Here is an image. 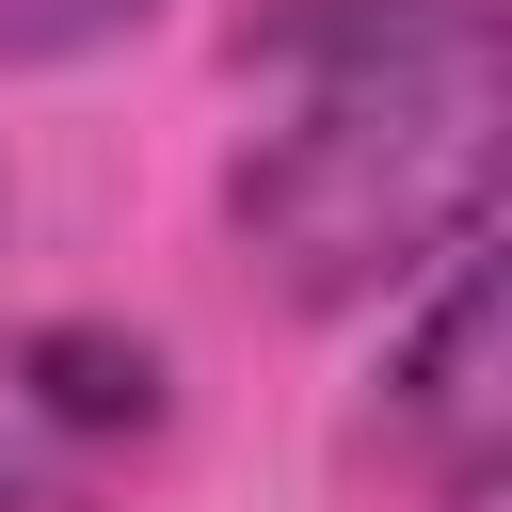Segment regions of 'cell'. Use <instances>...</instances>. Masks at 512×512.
I'll return each instance as SVG.
<instances>
[{"label": "cell", "mask_w": 512, "mask_h": 512, "mask_svg": "<svg viewBox=\"0 0 512 512\" xmlns=\"http://www.w3.org/2000/svg\"><path fill=\"white\" fill-rule=\"evenodd\" d=\"M272 112L224 176L240 256L288 304L416 288L496 192V0H288Z\"/></svg>", "instance_id": "1"}, {"label": "cell", "mask_w": 512, "mask_h": 512, "mask_svg": "<svg viewBox=\"0 0 512 512\" xmlns=\"http://www.w3.org/2000/svg\"><path fill=\"white\" fill-rule=\"evenodd\" d=\"M160 416H176V384L144 336H112V320L0 336V512H96L160 448Z\"/></svg>", "instance_id": "2"}, {"label": "cell", "mask_w": 512, "mask_h": 512, "mask_svg": "<svg viewBox=\"0 0 512 512\" xmlns=\"http://www.w3.org/2000/svg\"><path fill=\"white\" fill-rule=\"evenodd\" d=\"M384 432H400V464H416L448 512L496 496L512 400H496V240H480V224L432 256V304H416V336H400V368H384Z\"/></svg>", "instance_id": "3"}, {"label": "cell", "mask_w": 512, "mask_h": 512, "mask_svg": "<svg viewBox=\"0 0 512 512\" xmlns=\"http://www.w3.org/2000/svg\"><path fill=\"white\" fill-rule=\"evenodd\" d=\"M144 0H0V64H48V48H96V32H128Z\"/></svg>", "instance_id": "4"}]
</instances>
